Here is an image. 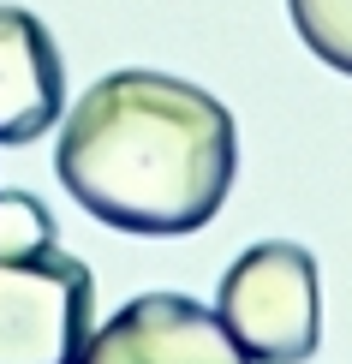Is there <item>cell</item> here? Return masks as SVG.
I'll list each match as a JSON object with an SVG mask.
<instances>
[{
    "label": "cell",
    "mask_w": 352,
    "mask_h": 364,
    "mask_svg": "<svg viewBox=\"0 0 352 364\" xmlns=\"http://www.w3.org/2000/svg\"><path fill=\"white\" fill-rule=\"evenodd\" d=\"M54 168L96 221L174 239L221 215L239 173V132L203 84L126 66L78 96Z\"/></svg>",
    "instance_id": "obj_1"
},
{
    "label": "cell",
    "mask_w": 352,
    "mask_h": 364,
    "mask_svg": "<svg viewBox=\"0 0 352 364\" xmlns=\"http://www.w3.org/2000/svg\"><path fill=\"white\" fill-rule=\"evenodd\" d=\"M221 328L251 364H299L323 341V281L316 257L293 239H263L239 251L215 293Z\"/></svg>",
    "instance_id": "obj_2"
},
{
    "label": "cell",
    "mask_w": 352,
    "mask_h": 364,
    "mask_svg": "<svg viewBox=\"0 0 352 364\" xmlns=\"http://www.w3.org/2000/svg\"><path fill=\"white\" fill-rule=\"evenodd\" d=\"M96 328V275L48 251H0V364H78Z\"/></svg>",
    "instance_id": "obj_3"
},
{
    "label": "cell",
    "mask_w": 352,
    "mask_h": 364,
    "mask_svg": "<svg viewBox=\"0 0 352 364\" xmlns=\"http://www.w3.org/2000/svg\"><path fill=\"white\" fill-rule=\"evenodd\" d=\"M78 364H251L239 341L186 293H137L90 328Z\"/></svg>",
    "instance_id": "obj_4"
},
{
    "label": "cell",
    "mask_w": 352,
    "mask_h": 364,
    "mask_svg": "<svg viewBox=\"0 0 352 364\" xmlns=\"http://www.w3.org/2000/svg\"><path fill=\"white\" fill-rule=\"evenodd\" d=\"M66 108V60L30 6H0V144H36Z\"/></svg>",
    "instance_id": "obj_5"
},
{
    "label": "cell",
    "mask_w": 352,
    "mask_h": 364,
    "mask_svg": "<svg viewBox=\"0 0 352 364\" xmlns=\"http://www.w3.org/2000/svg\"><path fill=\"white\" fill-rule=\"evenodd\" d=\"M287 12L304 48L352 78V0H287Z\"/></svg>",
    "instance_id": "obj_6"
},
{
    "label": "cell",
    "mask_w": 352,
    "mask_h": 364,
    "mask_svg": "<svg viewBox=\"0 0 352 364\" xmlns=\"http://www.w3.org/2000/svg\"><path fill=\"white\" fill-rule=\"evenodd\" d=\"M60 245V233H54V215L42 209V197H30V191H0V251H48Z\"/></svg>",
    "instance_id": "obj_7"
}]
</instances>
